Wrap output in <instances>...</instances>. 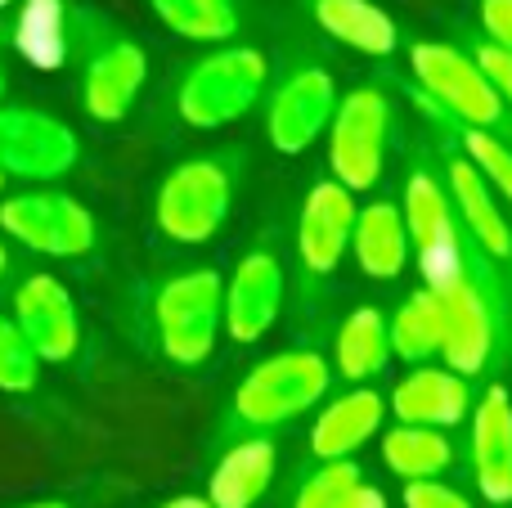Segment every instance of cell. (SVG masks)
Segmentation results:
<instances>
[{
    "label": "cell",
    "instance_id": "cell-1",
    "mask_svg": "<svg viewBox=\"0 0 512 508\" xmlns=\"http://www.w3.org/2000/svg\"><path fill=\"white\" fill-rule=\"evenodd\" d=\"M333 383V365L319 351H279L243 374L234 387L230 410H225V432L234 437H261L279 423L306 414L315 401H324Z\"/></svg>",
    "mask_w": 512,
    "mask_h": 508
},
{
    "label": "cell",
    "instance_id": "cell-2",
    "mask_svg": "<svg viewBox=\"0 0 512 508\" xmlns=\"http://www.w3.org/2000/svg\"><path fill=\"white\" fill-rule=\"evenodd\" d=\"M72 54L81 59V108L95 122H122L149 77L144 45L108 18L72 9Z\"/></svg>",
    "mask_w": 512,
    "mask_h": 508
},
{
    "label": "cell",
    "instance_id": "cell-3",
    "mask_svg": "<svg viewBox=\"0 0 512 508\" xmlns=\"http://www.w3.org/2000/svg\"><path fill=\"white\" fill-rule=\"evenodd\" d=\"M149 329L158 356L180 369H198L212 360L216 338L225 329V279L216 270H180L162 279L149 297Z\"/></svg>",
    "mask_w": 512,
    "mask_h": 508
},
{
    "label": "cell",
    "instance_id": "cell-4",
    "mask_svg": "<svg viewBox=\"0 0 512 508\" xmlns=\"http://www.w3.org/2000/svg\"><path fill=\"white\" fill-rule=\"evenodd\" d=\"M265 77H270V63H265L261 50H252V45H230V50L207 54L203 63H194V68L185 72L176 108L198 131L230 126L256 104V95L265 90Z\"/></svg>",
    "mask_w": 512,
    "mask_h": 508
},
{
    "label": "cell",
    "instance_id": "cell-5",
    "mask_svg": "<svg viewBox=\"0 0 512 508\" xmlns=\"http://www.w3.org/2000/svg\"><path fill=\"white\" fill-rule=\"evenodd\" d=\"M9 320L27 338L32 356L50 369H72L86 356V324H81L77 297L50 270L23 275L9 293Z\"/></svg>",
    "mask_w": 512,
    "mask_h": 508
},
{
    "label": "cell",
    "instance_id": "cell-6",
    "mask_svg": "<svg viewBox=\"0 0 512 508\" xmlns=\"http://www.w3.org/2000/svg\"><path fill=\"white\" fill-rule=\"evenodd\" d=\"M0 234L54 261H81L95 252L99 225L90 207L59 189H23L0 203Z\"/></svg>",
    "mask_w": 512,
    "mask_h": 508
},
{
    "label": "cell",
    "instance_id": "cell-7",
    "mask_svg": "<svg viewBox=\"0 0 512 508\" xmlns=\"http://www.w3.org/2000/svg\"><path fill=\"white\" fill-rule=\"evenodd\" d=\"M230 198H234L230 167L216 158H194V162H180L162 180L153 216H158V230L171 243H207L225 225Z\"/></svg>",
    "mask_w": 512,
    "mask_h": 508
},
{
    "label": "cell",
    "instance_id": "cell-8",
    "mask_svg": "<svg viewBox=\"0 0 512 508\" xmlns=\"http://www.w3.org/2000/svg\"><path fill=\"white\" fill-rule=\"evenodd\" d=\"M387 135H391V104L382 90H351L337 104L333 126H328V167H333L337 185L373 189L382 180V162H387Z\"/></svg>",
    "mask_w": 512,
    "mask_h": 508
},
{
    "label": "cell",
    "instance_id": "cell-9",
    "mask_svg": "<svg viewBox=\"0 0 512 508\" xmlns=\"http://www.w3.org/2000/svg\"><path fill=\"white\" fill-rule=\"evenodd\" d=\"M409 63H414V77L423 86V104H432L436 113L459 117L472 131H486L504 117V99L490 90V81L481 77V68L468 54L436 41H418L409 50Z\"/></svg>",
    "mask_w": 512,
    "mask_h": 508
},
{
    "label": "cell",
    "instance_id": "cell-10",
    "mask_svg": "<svg viewBox=\"0 0 512 508\" xmlns=\"http://www.w3.org/2000/svg\"><path fill=\"white\" fill-rule=\"evenodd\" d=\"M400 216H405V234L418 252V266L427 275V288L441 293L454 279H463V243H459V221L445 198V185L427 171H414L405 180V198H400Z\"/></svg>",
    "mask_w": 512,
    "mask_h": 508
},
{
    "label": "cell",
    "instance_id": "cell-11",
    "mask_svg": "<svg viewBox=\"0 0 512 508\" xmlns=\"http://www.w3.org/2000/svg\"><path fill=\"white\" fill-rule=\"evenodd\" d=\"M77 131L41 108L0 104V171L18 180H59L77 167Z\"/></svg>",
    "mask_w": 512,
    "mask_h": 508
},
{
    "label": "cell",
    "instance_id": "cell-12",
    "mask_svg": "<svg viewBox=\"0 0 512 508\" xmlns=\"http://www.w3.org/2000/svg\"><path fill=\"white\" fill-rule=\"evenodd\" d=\"M441 306H445V342H441V360L450 374L472 378L490 365L495 351V306L490 293L477 279H454L450 288H441Z\"/></svg>",
    "mask_w": 512,
    "mask_h": 508
},
{
    "label": "cell",
    "instance_id": "cell-13",
    "mask_svg": "<svg viewBox=\"0 0 512 508\" xmlns=\"http://www.w3.org/2000/svg\"><path fill=\"white\" fill-rule=\"evenodd\" d=\"M337 90L324 68H301L274 90L270 113H265V131L279 153H301L315 144V135L333 122Z\"/></svg>",
    "mask_w": 512,
    "mask_h": 508
},
{
    "label": "cell",
    "instance_id": "cell-14",
    "mask_svg": "<svg viewBox=\"0 0 512 508\" xmlns=\"http://www.w3.org/2000/svg\"><path fill=\"white\" fill-rule=\"evenodd\" d=\"M355 194L337 180H319L315 189L306 194L301 203V216H297V257H301V270L306 275H328L337 270L342 252L351 248V230H355Z\"/></svg>",
    "mask_w": 512,
    "mask_h": 508
},
{
    "label": "cell",
    "instance_id": "cell-15",
    "mask_svg": "<svg viewBox=\"0 0 512 508\" xmlns=\"http://www.w3.org/2000/svg\"><path fill=\"white\" fill-rule=\"evenodd\" d=\"M283 306V266L270 248H252L248 257L234 266L230 284H225V333L234 342L265 338Z\"/></svg>",
    "mask_w": 512,
    "mask_h": 508
},
{
    "label": "cell",
    "instance_id": "cell-16",
    "mask_svg": "<svg viewBox=\"0 0 512 508\" xmlns=\"http://www.w3.org/2000/svg\"><path fill=\"white\" fill-rule=\"evenodd\" d=\"M472 477L486 504H512V401L499 383L472 405Z\"/></svg>",
    "mask_w": 512,
    "mask_h": 508
},
{
    "label": "cell",
    "instance_id": "cell-17",
    "mask_svg": "<svg viewBox=\"0 0 512 508\" xmlns=\"http://www.w3.org/2000/svg\"><path fill=\"white\" fill-rule=\"evenodd\" d=\"M387 405L400 423H409V428L450 432L454 423H463L472 414V392L459 374H450V369L418 365L396 383V392H391Z\"/></svg>",
    "mask_w": 512,
    "mask_h": 508
},
{
    "label": "cell",
    "instance_id": "cell-18",
    "mask_svg": "<svg viewBox=\"0 0 512 508\" xmlns=\"http://www.w3.org/2000/svg\"><path fill=\"white\" fill-rule=\"evenodd\" d=\"M274 468H279V450H274L270 437L230 441L216 459L203 495L212 500V508H256L261 495L270 491Z\"/></svg>",
    "mask_w": 512,
    "mask_h": 508
},
{
    "label": "cell",
    "instance_id": "cell-19",
    "mask_svg": "<svg viewBox=\"0 0 512 508\" xmlns=\"http://www.w3.org/2000/svg\"><path fill=\"white\" fill-rule=\"evenodd\" d=\"M382 414H387V401H382L373 387H355V392L337 396L319 410L315 428H310V455L319 464H333V459H351L373 432L382 428Z\"/></svg>",
    "mask_w": 512,
    "mask_h": 508
},
{
    "label": "cell",
    "instance_id": "cell-20",
    "mask_svg": "<svg viewBox=\"0 0 512 508\" xmlns=\"http://www.w3.org/2000/svg\"><path fill=\"white\" fill-rule=\"evenodd\" d=\"M351 252L360 261L364 275L373 279H396L409 266V234H405V216L391 203H373L360 207L351 230Z\"/></svg>",
    "mask_w": 512,
    "mask_h": 508
},
{
    "label": "cell",
    "instance_id": "cell-21",
    "mask_svg": "<svg viewBox=\"0 0 512 508\" xmlns=\"http://www.w3.org/2000/svg\"><path fill=\"white\" fill-rule=\"evenodd\" d=\"M450 189H454V203H459V216L468 221L472 239H477V248L495 261H508L512 257V225L504 221L490 185L481 180V171L472 167L468 158L450 162Z\"/></svg>",
    "mask_w": 512,
    "mask_h": 508
},
{
    "label": "cell",
    "instance_id": "cell-22",
    "mask_svg": "<svg viewBox=\"0 0 512 508\" xmlns=\"http://www.w3.org/2000/svg\"><path fill=\"white\" fill-rule=\"evenodd\" d=\"M315 23L324 27L328 36H337L342 45L360 54H391L400 41L396 23H391L387 9H378L373 0H315Z\"/></svg>",
    "mask_w": 512,
    "mask_h": 508
},
{
    "label": "cell",
    "instance_id": "cell-23",
    "mask_svg": "<svg viewBox=\"0 0 512 508\" xmlns=\"http://www.w3.org/2000/svg\"><path fill=\"white\" fill-rule=\"evenodd\" d=\"M391 360V333H387V320L382 311L373 306H360L342 320L337 329V342H333V365L346 383H369L387 369Z\"/></svg>",
    "mask_w": 512,
    "mask_h": 508
},
{
    "label": "cell",
    "instance_id": "cell-24",
    "mask_svg": "<svg viewBox=\"0 0 512 508\" xmlns=\"http://www.w3.org/2000/svg\"><path fill=\"white\" fill-rule=\"evenodd\" d=\"M14 41L27 63L54 72L72 59V9L63 0H23Z\"/></svg>",
    "mask_w": 512,
    "mask_h": 508
},
{
    "label": "cell",
    "instance_id": "cell-25",
    "mask_svg": "<svg viewBox=\"0 0 512 508\" xmlns=\"http://www.w3.org/2000/svg\"><path fill=\"white\" fill-rule=\"evenodd\" d=\"M382 459L405 482H432V477L450 473L454 441L441 428H409V423H400V428H391L382 437Z\"/></svg>",
    "mask_w": 512,
    "mask_h": 508
},
{
    "label": "cell",
    "instance_id": "cell-26",
    "mask_svg": "<svg viewBox=\"0 0 512 508\" xmlns=\"http://www.w3.org/2000/svg\"><path fill=\"white\" fill-rule=\"evenodd\" d=\"M387 333H391V356L409 360V365H427V360H436L441 356V342H445L441 293H432V288L414 293L396 311V320L387 324Z\"/></svg>",
    "mask_w": 512,
    "mask_h": 508
},
{
    "label": "cell",
    "instance_id": "cell-27",
    "mask_svg": "<svg viewBox=\"0 0 512 508\" xmlns=\"http://www.w3.org/2000/svg\"><path fill=\"white\" fill-rule=\"evenodd\" d=\"M149 5L171 32L189 41H230L239 32L234 0H149Z\"/></svg>",
    "mask_w": 512,
    "mask_h": 508
},
{
    "label": "cell",
    "instance_id": "cell-28",
    "mask_svg": "<svg viewBox=\"0 0 512 508\" xmlns=\"http://www.w3.org/2000/svg\"><path fill=\"white\" fill-rule=\"evenodd\" d=\"M41 374H45V365L32 356L18 324L0 311V392L14 396V401L41 396Z\"/></svg>",
    "mask_w": 512,
    "mask_h": 508
},
{
    "label": "cell",
    "instance_id": "cell-29",
    "mask_svg": "<svg viewBox=\"0 0 512 508\" xmlns=\"http://www.w3.org/2000/svg\"><path fill=\"white\" fill-rule=\"evenodd\" d=\"M351 486H360V468H355L351 459H333V464H319L315 473L297 486L288 508H337V500H342Z\"/></svg>",
    "mask_w": 512,
    "mask_h": 508
},
{
    "label": "cell",
    "instance_id": "cell-30",
    "mask_svg": "<svg viewBox=\"0 0 512 508\" xmlns=\"http://www.w3.org/2000/svg\"><path fill=\"white\" fill-rule=\"evenodd\" d=\"M463 149H468V162L481 171L486 185H495L499 194L512 203V149L504 140H495L490 131H463Z\"/></svg>",
    "mask_w": 512,
    "mask_h": 508
},
{
    "label": "cell",
    "instance_id": "cell-31",
    "mask_svg": "<svg viewBox=\"0 0 512 508\" xmlns=\"http://www.w3.org/2000/svg\"><path fill=\"white\" fill-rule=\"evenodd\" d=\"M405 508H472V500L432 477V482H405Z\"/></svg>",
    "mask_w": 512,
    "mask_h": 508
},
{
    "label": "cell",
    "instance_id": "cell-32",
    "mask_svg": "<svg viewBox=\"0 0 512 508\" xmlns=\"http://www.w3.org/2000/svg\"><path fill=\"white\" fill-rule=\"evenodd\" d=\"M481 68V77L490 81V90H495L504 104H512V54L508 50H499V45H481L477 50V59H472Z\"/></svg>",
    "mask_w": 512,
    "mask_h": 508
},
{
    "label": "cell",
    "instance_id": "cell-33",
    "mask_svg": "<svg viewBox=\"0 0 512 508\" xmlns=\"http://www.w3.org/2000/svg\"><path fill=\"white\" fill-rule=\"evenodd\" d=\"M481 27H486L490 45L512 54V0H481Z\"/></svg>",
    "mask_w": 512,
    "mask_h": 508
},
{
    "label": "cell",
    "instance_id": "cell-34",
    "mask_svg": "<svg viewBox=\"0 0 512 508\" xmlns=\"http://www.w3.org/2000/svg\"><path fill=\"white\" fill-rule=\"evenodd\" d=\"M0 508H95V491H90V486H72V491H45V495H27V500L0 504Z\"/></svg>",
    "mask_w": 512,
    "mask_h": 508
},
{
    "label": "cell",
    "instance_id": "cell-35",
    "mask_svg": "<svg viewBox=\"0 0 512 508\" xmlns=\"http://www.w3.org/2000/svg\"><path fill=\"white\" fill-rule=\"evenodd\" d=\"M337 508H387V495L378 491V486H351V491L337 500Z\"/></svg>",
    "mask_w": 512,
    "mask_h": 508
},
{
    "label": "cell",
    "instance_id": "cell-36",
    "mask_svg": "<svg viewBox=\"0 0 512 508\" xmlns=\"http://www.w3.org/2000/svg\"><path fill=\"white\" fill-rule=\"evenodd\" d=\"M158 508H212V500H207V495H176V500H167Z\"/></svg>",
    "mask_w": 512,
    "mask_h": 508
},
{
    "label": "cell",
    "instance_id": "cell-37",
    "mask_svg": "<svg viewBox=\"0 0 512 508\" xmlns=\"http://www.w3.org/2000/svg\"><path fill=\"white\" fill-rule=\"evenodd\" d=\"M9 266H14V257H9V243H5V234H0V284L9 279Z\"/></svg>",
    "mask_w": 512,
    "mask_h": 508
},
{
    "label": "cell",
    "instance_id": "cell-38",
    "mask_svg": "<svg viewBox=\"0 0 512 508\" xmlns=\"http://www.w3.org/2000/svg\"><path fill=\"white\" fill-rule=\"evenodd\" d=\"M0 95H5V68H0Z\"/></svg>",
    "mask_w": 512,
    "mask_h": 508
},
{
    "label": "cell",
    "instance_id": "cell-39",
    "mask_svg": "<svg viewBox=\"0 0 512 508\" xmlns=\"http://www.w3.org/2000/svg\"><path fill=\"white\" fill-rule=\"evenodd\" d=\"M0 189H5V171H0Z\"/></svg>",
    "mask_w": 512,
    "mask_h": 508
}]
</instances>
